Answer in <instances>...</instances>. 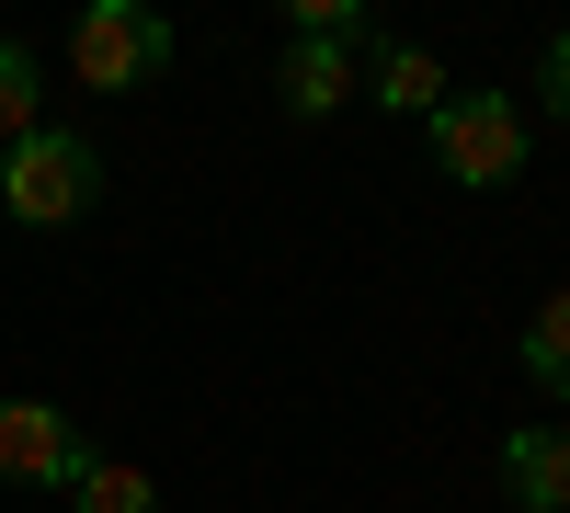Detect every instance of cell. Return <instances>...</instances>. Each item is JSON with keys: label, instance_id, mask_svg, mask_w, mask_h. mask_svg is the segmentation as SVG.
I'll list each match as a JSON object with an SVG mask.
<instances>
[{"label": "cell", "instance_id": "cell-1", "mask_svg": "<svg viewBox=\"0 0 570 513\" xmlns=\"http://www.w3.org/2000/svg\"><path fill=\"white\" fill-rule=\"evenodd\" d=\"M91 195H104V160H91V137L35 126L23 149H0V206H12L23 228H69V217H91Z\"/></svg>", "mask_w": 570, "mask_h": 513}, {"label": "cell", "instance_id": "cell-2", "mask_svg": "<svg viewBox=\"0 0 570 513\" xmlns=\"http://www.w3.org/2000/svg\"><path fill=\"white\" fill-rule=\"evenodd\" d=\"M69 69H80V91H149L171 69V23L149 0H91L69 23Z\"/></svg>", "mask_w": 570, "mask_h": 513}, {"label": "cell", "instance_id": "cell-3", "mask_svg": "<svg viewBox=\"0 0 570 513\" xmlns=\"http://www.w3.org/2000/svg\"><path fill=\"white\" fill-rule=\"evenodd\" d=\"M434 160H445V182H513L525 171V103L513 91H445L434 103Z\"/></svg>", "mask_w": 570, "mask_h": 513}, {"label": "cell", "instance_id": "cell-4", "mask_svg": "<svg viewBox=\"0 0 570 513\" xmlns=\"http://www.w3.org/2000/svg\"><path fill=\"white\" fill-rule=\"evenodd\" d=\"M80 468H91V445L69 434V411L0 399V480H23V491H80Z\"/></svg>", "mask_w": 570, "mask_h": 513}, {"label": "cell", "instance_id": "cell-5", "mask_svg": "<svg viewBox=\"0 0 570 513\" xmlns=\"http://www.w3.org/2000/svg\"><path fill=\"white\" fill-rule=\"evenodd\" d=\"M502 491L525 502V513H570V434L559 423H525L502 445Z\"/></svg>", "mask_w": 570, "mask_h": 513}, {"label": "cell", "instance_id": "cell-6", "mask_svg": "<svg viewBox=\"0 0 570 513\" xmlns=\"http://www.w3.org/2000/svg\"><path fill=\"white\" fill-rule=\"evenodd\" d=\"M274 91H285V115H331V103L354 91V46L297 34V46H285V69H274Z\"/></svg>", "mask_w": 570, "mask_h": 513}, {"label": "cell", "instance_id": "cell-7", "mask_svg": "<svg viewBox=\"0 0 570 513\" xmlns=\"http://www.w3.org/2000/svg\"><path fill=\"white\" fill-rule=\"evenodd\" d=\"M354 91H365V103H389V115H434V103H445V69L422 58V46H400V34H389V46L365 58V80H354Z\"/></svg>", "mask_w": 570, "mask_h": 513}, {"label": "cell", "instance_id": "cell-8", "mask_svg": "<svg viewBox=\"0 0 570 513\" xmlns=\"http://www.w3.org/2000/svg\"><path fill=\"white\" fill-rule=\"evenodd\" d=\"M35 126H46V69H35V46L0 34V149H23Z\"/></svg>", "mask_w": 570, "mask_h": 513}, {"label": "cell", "instance_id": "cell-9", "mask_svg": "<svg viewBox=\"0 0 570 513\" xmlns=\"http://www.w3.org/2000/svg\"><path fill=\"white\" fill-rule=\"evenodd\" d=\"M525 377H537L548 399H570V286L537 297V319H525Z\"/></svg>", "mask_w": 570, "mask_h": 513}, {"label": "cell", "instance_id": "cell-10", "mask_svg": "<svg viewBox=\"0 0 570 513\" xmlns=\"http://www.w3.org/2000/svg\"><path fill=\"white\" fill-rule=\"evenodd\" d=\"M69 502H80V513H160V480H149V468H126V456H91Z\"/></svg>", "mask_w": 570, "mask_h": 513}, {"label": "cell", "instance_id": "cell-11", "mask_svg": "<svg viewBox=\"0 0 570 513\" xmlns=\"http://www.w3.org/2000/svg\"><path fill=\"white\" fill-rule=\"evenodd\" d=\"M537 91H548V115H570V34L548 46V69H537Z\"/></svg>", "mask_w": 570, "mask_h": 513}]
</instances>
